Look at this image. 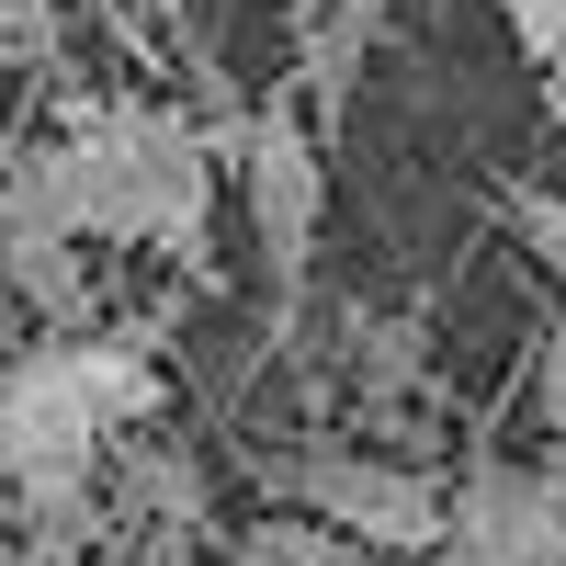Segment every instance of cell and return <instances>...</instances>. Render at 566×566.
Listing matches in <instances>:
<instances>
[{"label": "cell", "instance_id": "cell-6", "mask_svg": "<svg viewBox=\"0 0 566 566\" xmlns=\"http://www.w3.org/2000/svg\"><path fill=\"white\" fill-rule=\"evenodd\" d=\"M522 239L544 250V272H566V193H522Z\"/></svg>", "mask_w": 566, "mask_h": 566}, {"label": "cell", "instance_id": "cell-5", "mask_svg": "<svg viewBox=\"0 0 566 566\" xmlns=\"http://www.w3.org/2000/svg\"><path fill=\"white\" fill-rule=\"evenodd\" d=\"M239 181H250V227H261V261L295 283L306 272V250H317V136L295 125V114H250V136H239Z\"/></svg>", "mask_w": 566, "mask_h": 566}, {"label": "cell", "instance_id": "cell-11", "mask_svg": "<svg viewBox=\"0 0 566 566\" xmlns=\"http://www.w3.org/2000/svg\"><path fill=\"white\" fill-rule=\"evenodd\" d=\"M12 34H23V12H12V0H0V57H12Z\"/></svg>", "mask_w": 566, "mask_h": 566}, {"label": "cell", "instance_id": "cell-7", "mask_svg": "<svg viewBox=\"0 0 566 566\" xmlns=\"http://www.w3.org/2000/svg\"><path fill=\"white\" fill-rule=\"evenodd\" d=\"M510 34H522L533 57H566V0H510Z\"/></svg>", "mask_w": 566, "mask_h": 566}, {"label": "cell", "instance_id": "cell-12", "mask_svg": "<svg viewBox=\"0 0 566 566\" xmlns=\"http://www.w3.org/2000/svg\"><path fill=\"white\" fill-rule=\"evenodd\" d=\"M12 12H45V0H12Z\"/></svg>", "mask_w": 566, "mask_h": 566}, {"label": "cell", "instance_id": "cell-8", "mask_svg": "<svg viewBox=\"0 0 566 566\" xmlns=\"http://www.w3.org/2000/svg\"><path fill=\"white\" fill-rule=\"evenodd\" d=\"M544 419L566 431V317H555V340H544Z\"/></svg>", "mask_w": 566, "mask_h": 566}, {"label": "cell", "instance_id": "cell-10", "mask_svg": "<svg viewBox=\"0 0 566 566\" xmlns=\"http://www.w3.org/2000/svg\"><path fill=\"white\" fill-rule=\"evenodd\" d=\"M374 12H386V0H340V23H352V34H363V23H374Z\"/></svg>", "mask_w": 566, "mask_h": 566}, {"label": "cell", "instance_id": "cell-2", "mask_svg": "<svg viewBox=\"0 0 566 566\" xmlns=\"http://www.w3.org/2000/svg\"><path fill=\"white\" fill-rule=\"evenodd\" d=\"M57 193L80 239H159L193 261L205 250V136L170 114H103L57 148Z\"/></svg>", "mask_w": 566, "mask_h": 566}, {"label": "cell", "instance_id": "cell-4", "mask_svg": "<svg viewBox=\"0 0 566 566\" xmlns=\"http://www.w3.org/2000/svg\"><path fill=\"white\" fill-rule=\"evenodd\" d=\"M453 566H566V476L476 464L453 499Z\"/></svg>", "mask_w": 566, "mask_h": 566}, {"label": "cell", "instance_id": "cell-1", "mask_svg": "<svg viewBox=\"0 0 566 566\" xmlns=\"http://www.w3.org/2000/svg\"><path fill=\"white\" fill-rule=\"evenodd\" d=\"M148 408H159V374L125 340H57L0 374V488L23 499V522L45 544H69L91 522V464Z\"/></svg>", "mask_w": 566, "mask_h": 566}, {"label": "cell", "instance_id": "cell-3", "mask_svg": "<svg viewBox=\"0 0 566 566\" xmlns=\"http://www.w3.org/2000/svg\"><path fill=\"white\" fill-rule=\"evenodd\" d=\"M295 499L317 510L328 533L386 544V555L453 544V499H442L431 476H408V464H386V453H306V464H295Z\"/></svg>", "mask_w": 566, "mask_h": 566}, {"label": "cell", "instance_id": "cell-9", "mask_svg": "<svg viewBox=\"0 0 566 566\" xmlns=\"http://www.w3.org/2000/svg\"><path fill=\"white\" fill-rule=\"evenodd\" d=\"M239 566H295V555H283V544H272V533H261V544H250V555H239Z\"/></svg>", "mask_w": 566, "mask_h": 566}]
</instances>
